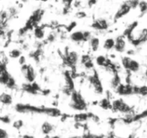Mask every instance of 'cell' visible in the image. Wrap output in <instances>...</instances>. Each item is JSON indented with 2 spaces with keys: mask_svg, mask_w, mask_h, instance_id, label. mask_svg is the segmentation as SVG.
Instances as JSON below:
<instances>
[{
  "mask_svg": "<svg viewBox=\"0 0 147 138\" xmlns=\"http://www.w3.org/2000/svg\"><path fill=\"white\" fill-rule=\"evenodd\" d=\"M137 94L141 95V96H147V86L144 85V86H139Z\"/></svg>",
  "mask_w": 147,
  "mask_h": 138,
  "instance_id": "obj_29",
  "label": "cell"
},
{
  "mask_svg": "<svg viewBox=\"0 0 147 138\" xmlns=\"http://www.w3.org/2000/svg\"><path fill=\"white\" fill-rule=\"evenodd\" d=\"M76 25H77V23L76 22H72L70 24H67V25H65V30L67 32H71L73 31V29L76 28Z\"/></svg>",
  "mask_w": 147,
  "mask_h": 138,
  "instance_id": "obj_31",
  "label": "cell"
},
{
  "mask_svg": "<svg viewBox=\"0 0 147 138\" xmlns=\"http://www.w3.org/2000/svg\"><path fill=\"white\" fill-rule=\"evenodd\" d=\"M140 63L137 61V60H134L131 57L129 61V65H128V67L126 68V71H129L130 73H136V72L139 71L140 70Z\"/></svg>",
  "mask_w": 147,
  "mask_h": 138,
  "instance_id": "obj_14",
  "label": "cell"
},
{
  "mask_svg": "<svg viewBox=\"0 0 147 138\" xmlns=\"http://www.w3.org/2000/svg\"><path fill=\"white\" fill-rule=\"evenodd\" d=\"M41 129L43 134H45V135H49V134H50L53 131L54 126L51 123H50V122H45L42 124Z\"/></svg>",
  "mask_w": 147,
  "mask_h": 138,
  "instance_id": "obj_19",
  "label": "cell"
},
{
  "mask_svg": "<svg viewBox=\"0 0 147 138\" xmlns=\"http://www.w3.org/2000/svg\"><path fill=\"white\" fill-rule=\"evenodd\" d=\"M125 1L127 3V4L131 7V9H135L137 8L139 3V0H126Z\"/></svg>",
  "mask_w": 147,
  "mask_h": 138,
  "instance_id": "obj_28",
  "label": "cell"
},
{
  "mask_svg": "<svg viewBox=\"0 0 147 138\" xmlns=\"http://www.w3.org/2000/svg\"><path fill=\"white\" fill-rule=\"evenodd\" d=\"M1 55H2V54H1V53L0 52V58H1Z\"/></svg>",
  "mask_w": 147,
  "mask_h": 138,
  "instance_id": "obj_48",
  "label": "cell"
},
{
  "mask_svg": "<svg viewBox=\"0 0 147 138\" xmlns=\"http://www.w3.org/2000/svg\"><path fill=\"white\" fill-rule=\"evenodd\" d=\"M90 59H91V57H90V55L85 54V55H83L80 57V62L81 64L83 65L86 62H87L88 60H90Z\"/></svg>",
  "mask_w": 147,
  "mask_h": 138,
  "instance_id": "obj_32",
  "label": "cell"
},
{
  "mask_svg": "<svg viewBox=\"0 0 147 138\" xmlns=\"http://www.w3.org/2000/svg\"><path fill=\"white\" fill-rule=\"evenodd\" d=\"M45 25H37V27L33 29L34 32V36L37 40H42L45 38Z\"/></svg>",
  "mask_w": 147,
  "mask_h": 138,
  "instance_id": "obj_11",
  "label": "cell"
},
{
  "mask_svg": "<svg viewBox=\"0 0 147 138\" xmlns=\"http://www.w3.org/2000/svg\"><path fill=\"white\" fill-rule=\"evenodd\" d=\"M22 90L24 92L30 93V94H38V92L36 91L35 89L33 88L32 83H28V82H27V83H23L22 86Z\"/></svg>",
  "mask_w": 147,
  "mask_h": 138,
  "instance_id": "obj_17",
  "label": "cell"
},
{
  "mask_svg": "<svg viewBox=\"0 0 147 138\" xmlns=\"http://www.w3.org/2000/svg\"><path fill=\"white\" fill-rule=\"evenodd\" d=\"M109 58L106 57L105 55H99L96 57V63L100 67L105 68L108 64V62H109Z\"/></svg>",
  "mask_w": 147,
  "mask_h": 138,
  "instance_id": "obj_20",
  "label": "cell"
},
{
  "mask_svg": "<svg viewBox=\"0 0 147 138\" xmlns=\"http://www.w3.org/2000/svg\"><path fill=\"white\" fill-rule=\"evenodd\" d=\"M114 49L118 53H122L126 51V41L124 36L120 35L118 36L115 39V45Z\"/></svg>",
  "mask_w": 147,
  "mask_h": 138,
  "instance_id": "obj_9",
  "label": "cell"
},
{
  "mask_svg": "<svg viewBox=\"0 0 147 138\" xmlns=\"http://www.w3.org/2000/svg\"><path fill=\"white\" fill-rule=\"evenodd\" d=\"M97 3V0H88V5L90 7H92Z\"/></svg>",
  "mask_w": 147,
  "mask_h": 138,
  "instance_id": "obj_42",
  "label": "cell"
},
{
  "mask_svg": "<svg viewBox=\"0 0 147 138\" xmlns=\"http://www.w3.org/2000/svg\"><path fill=\"white\" fill-rule=\"evenodd\" d=\"M138 8L139 9V12H140V16H144L147 12V1L142 0V1H139V5H138Z\"/></svg>",
  "mask_w": 147,
  "mask_h": 138,
  "instance_id": "obj_23",
  "label": "cell"
},
{
  "mask_svg": "<svg viewBox=\"0 0 147 138\" xmlns=\"http://www.w3.org/2000/svg\"><path fill=\"white\" fill-rule=\"evenodd\" d=\"M5 86H7L8 89H15L16 86H17V83H16L15 79L14 78L13 76H11V77L9 78V80L7 81V84H6Z\"/></svg>",
  "mask_w": 147,
  "mask_h": 138,
  "instance_id": "obj_27",
  "label": "cell"
},
{
  "mask_svg": "<svg viewBox=\"0 0 147 138\" xmlns=\"http://www.w3.org/2000/svg\"><path fill=\"white\" fill-rule=\"evenodd\" d=\"M63 63L68 67L71 68L73 70H76V66L80 60L79 54L75 50L69 51L68 48L65 49V52L63 57Z\"/></svg>",
  "mask_w": 147,
  "mask_h": 138,
  "instance_id": "obj_4",
  "label": "cell"
},
{
  "mask_svg": "<svg viewBox=\"0 0 147 138\" xmlns=\"http://www.w3.org/2000/svg\"><path fill=\"white\" fill-rule=\"evenodd\" d=\"M99 106L102 108V109H105V110H108V109H111V101L110 99L108 97H104L98 102Z\"/></svg>",
  "mask_w": 147,
  "mask_h": 138,
  "instance_id": "obj_18",
  "label": "cell"
},
{
  "mask_svg": "<svg viewBox=\"0 0 147 138\" xmlns=\"http://www.w3.org/2000/svg\"><path fill=\"white\" fill-rule=\"evenodd\" d=\"M6 30L4 29H0V39L4 38L6 36Z\"/></svg>",
  "mask_w": 147,
  "mask_h": 138,
  "instance_id": "obj_43",
  "label": "cell"
},
{
  "mask_svg": "<svg viewBox=\"0 0 147 138\" xmlns=\"http://www.w3.org/2000/svg\"><path fill=\"white\" fill-rule=\"evenodd\" d=\"M9 20L8 12L6 10H1L0 11V22L3 24H8V21Z\"/></svg>",
  "mask_w": 147,
  "mask_h": 138,
  "instance_id": "obj_25",
  "label": "cell"
},
{
  "mask_svg": "<svg viewBox=\"0 0 147 138\" xmlns=\"http://www.w3.org/2000/svg\"><path fill=\"white\" fill-rule=\"evenodd\" d=\"M83 66H84L85 68H86L87 70H93V68H95L94 63H93L92 59H90V60H88L87 62H86V63L83 64Z\"/></svg>",
  "mask_w": 147,
  "mask_h": 138,
  "instance_id": "obj_30",
  "label": "cell"
},
{
  "mask_svg": "<svg viewBox=\"0 0 147 138\" xmlns=\"http://www.w3.org/2000/svg\"><path fill=\"white\" fill-rule=\"evenodd\" d=\"M0 103L4 106H9L13 103V97L10 93L2 92L0 93Z\"/></svg>",
  "mask_w": 147,
  "mask_h": 138,
  "instance_id": "obj_13",
  "label": "cell"
},
{
  "mask_svg": "<svg viewBox=\"0 0 147 138\" xmlns=\"http://www.w3.org/2000/svg\"><path fill=\"white\" fill-rule=\"evenodd\" d=\"M111 109L114 112L123 114H130L132 112V107L124 101L123 99H116L111 101Z\"/></svg>",
  "mask_w": 147,
  "mask_h": 138,
  "instance_id": "obj_5",
  "label": "cell"
},
{
  "mask_svg": "<svg viewBox=\"0 0 147 138\" xmlns=\"http://www.w3.org/2000/svg\"><path fill=\"white\" fill-rule=\"evenodd\" d=\"M42 1H47V0H42Z\"/></svg>",
  "mask_w": 147,
  "mask_h": 138,
  "instance_id": "obj_49",
  "label": "cell"
},
{
  "mask_svg": "<svg viewBox=\"0 0 147 138\" xmlns=\"http://www.w3.org/2000/svg\"><path fill=\"white\" fill-rule=\"evenodd\" d=\"M116 93L120 96H127L134 95V86L131 83H121L116 89Z\"/></svg>",
  "mask_w": 147,
  "mask_h": 138,
  "instance_id": "obj_7",
  "label": "cell"
},
{
  "mask_svg": "<svg viewBox=\"0 0 147 138\" xmlns=\"http://www.w3.org/2000/svg\"><path fill=\"white\" fill-rule=\"evenodd\" d=\"M97 1H98V0H97Z\"/></svg>",
  "mask_w": 147,
  "mask_h": 138,
  "instance_id": "obj_50",
  "label": "cell"
},
{
  "mask_svg": "<svg viewBox=\"0 0 147 138\" xmlns=\"http://www.w3.org/2000/svg\"><path fill=\"white\" fill-rule=\"evenodd\" d=\"M22 137L23 138H34V137L32 136V135H23Z\"/></svg>",
  "mask_w": 147,
  "mask_h": 138,
  "instance_id": "obj_44",
  "label": "cell"
},
{
  "mask_svg": "<svg viewBox=\"0 0 147 138\" xmlns=\"http://www.w3.org/2000/svg\"><path fill=\"white\" fill-rule=\"evenodd\" d=\"M22 55V52L18 48H13L9 52V57L11 59H18Z\"/></svg>",
  "mask_w": 147,
  "mask_h": 138,
  "instance_id": "obj_22",
  "label": "cell"
},
{
  "mask_svg": "<svg viewBox=\"0 0 147 138\" xmlns=\"http://www.w3.org/2000/svg\"><path fill=\"white\" fill-rule=\"evenodd\" d=\"M73 4L74 6V7H76V8H79L81 6V2L79 0H74Z\"/></svg>",
  "mask_w": 147,
  "mask_h": 138,
  "instance_id": "obj_40",
  "label": "cell"
},
{
  "mask_svg": "<svg viewBox=\"0 0 147 138\" xmlns=\"http://www.w3.org/2000/svg\"><path fill=\"white\" fill-rule=\"evenodd\" d=\"M70 40L74 43H80L81 42H85L84 32L83 31H75L70 33Z\"/></svg>",
  "mask_w": 147,
  "mask_h": 138,
  "instance_id": "obj_12",
  "label": "cell"
},
{
  "mask_svg": "<svg viewBox=\"0 0 147 138\" xmlns=\"http://www.w3.org/2000/svg\"><path fill=\"white\" fill-rule=\"evenodd\" d=\"M144 74H145V76H146V77L147 78V68L146 69V70H145V73H144Z\"/></svg>",
  "mask_w": 147,
  "mask_h": 138,
  "instance_id": "obj_46",
  "label": "cell"
},
{
  "mask_svg": "<svg viewBox=\"0 0 147 138\" xmlns=\"http://www.w3.org/2000/svg\"><path fill=\"white\" fill-rule=\"evenodd\" d=\"M84 32V38H85V42L86 41H89L90 38L92 37L91 35V32L89 31H83Z\"/></svg>",
  "mask_w": 147,
  "mask_h": 138,
  "instance_id": "obj_37",
  "label": "cell"
},
{
  "mask_svg": "<svg viewBox=\"0 0 147 138\" xmlns=\"http://www.w3.org/2000/svg\"><path fill=\"white\" fill-rule=\"evenodd\" d=\"M115 39L109 37L104 41L103 43V48L106 50H111L114 48Z\"/></svg>",
  "mask_w": 147,
  "mask_h": 138,
  "instance_id": "obj_21",
  "label": "cell"
},
{
  "mask_svg": "<svg viewBox=\"0 0 147 138\" xmlns=\"http://www.w3.org/2000/svg\"><path fill=\"white\" fill-rule=\"evenodd\" d=\"M62 3L63 4L64 7H71L73 5V3L74 0H61Z\"/></svg>",
  "mask_w": 147,
  "mask_h": 138,
  "instance_id": "obj_35",
  "label": "cell"
},
{
  "mask_svg": "<svg viewBox=\"0 0 147 138\" xmlns=\"http://www.w3.org/2000/svg\"><path fill=\"white\" fill-rule=\"evenodd\" d=\"M121 83V77L119 76V72L113 73V77H112L111 80L110 81V85L112 89H113L115 90Z\"/></svg>",
  "mask_w": 147,
  "mask_h": 138,
  "instance_id": "obj_16",
  "label": "cell"
},
{
  "mask_svg": "<svg viewBox=\"0 0 147 138\" xmlns=\"http://www.w3.org/2000/svg\"><path fill=\"white\" fill-rule=\"evenodd\" d=\"M90 27L96 30H106L109 28V24L106 19L98 18L95 20Z\"/></svg>",
  "mask_w": 147,
  "mask_h": 138,
  "instance_id": "obj_10",
  "label": "cell"
},
{
  "mask_svg": "<svg viewBox=\"0 0 147 138\" xmlns=\"http://www.w3.org/2000/svg\"><path fill=\"white\" fill-rule=\"evenodd\" d=\"M88 118H89V114H87V113L77 114H76V116H74L75 120H76L77 122H85V121H87Z\"/></svg>",
  "mask_w": 147,
  "mask_h": 138,
  "instance_id": "obj_24",
  "label": "cell"
},
{
  "mask_svg": "<svg viewBox=\"0 0 147 138\" xmlns=\"http://www.w3.org/2000/svg\"><path fill=\"white\" fill-rule=\"evenodd\" d=\"M23 124H24V123H23V121L21 120V119H20V120L15 121V122L13 123V126H14L15 129H20L22 127Z\"/></svg>",
  "mask_w": 147,
  "mask_h": 138,
  "instance_id": "obj_33",
  "label": "cell"
},
{
  "mask_svg": "<svg viewBox=\"0 0 147 138\" xmlns=\"http://www.w3.org/2000/svg\"><path fill=\"white\" fill-rule=\"evenodd\" d=\"M100 39L98 37H92L89 40V44H90V49L93 52H96L98 50L100 47Z\"/></svg>",
  "mask_w": 147,
  "mask_h": 138,
  "instance_id": "obj_15",
  "label": "cell"
},
{
  "mask_svg": "<svg viewBox=\"0 0 147 138\" xmlns=\"http://www.w3.org/2000/svg\"><path fill=\"white\" fill-rule=\"evenodd\" d=\"M0 122H2L4 123H9L10 119L7 116H0Z\"/></svg>",
  "mask_w": 147,
  "mask_h": 138,
  "instance_id": "obj_39",
  "label": "cell"
},
{
  "mask_svg": "<svg viewBox=\"0 0 147 138\" xmlns=\"http://www.w3.org/2000/svg\"><path fill=\"white\" fill-rule=\"evenodd\" d=\"M21 72L27 82L32 83V82L35 81L37 73H36L34 67L32 65L25 63V64L21 66Z\"/></svg>",
  "mask_w": 147,
  "mask_h": 138,
  "instance_id": "obj_6",
  "label": "cell"
},
{
  "mask_svg": "<svg viewBox=\"0 0 147 138\" xmlns=\"http://www.w3.org/2000/svg\"><path fill=\"white\" fill-rule=\"evenodd\" d=\"M87 17V14L83 11H78L76 13V17L78 19H83Z\"/></svg>",
  "mask_w": 147,
  "mask_h": 138,
  "instance_id": "obj_34",
  "label": "cell"
},
{
  "mask_svg": "<svg viewBox=\"0 0 147 138\" xmlns=\"http://www.w3.org/2000/svg\"><path fill=\"white\" fill-rule=\"evenodd\" d=\"M70 106L73 109L76 111H85L87 109L88 104L86 103V100H85L84 97L78 91L75 89L73 92H72L71 95H70Z\"/></svg>",
  "mask_w": 147,
  "mask_h": 138,
  "instance_id": "obj_2",
  "label": "cell"
},
{
  "mask_svg": "<svg viewBox=\"0 0 147 138\" xmlns=\"http://www.w3.org/2000/svg\"><path fill=\"white\" fill-rule=\"evenodd\" d=\"M20 1H21L22 3H25V2H27L29 0H20Z\"/></svg>",
  "mask_w": 147,
  "mask_h": 138,
  "instance_id": "obj_45",
  "label": "cell"
},
{
  "mask_svg": "<svg viewBox=\"0 0 147 138\" xmlns=\"http://www.w3.org/2000/svg\"><path fill=\"white\" fill-rule=\"evenodd\" d=\"M9 135L5 129L0 128V138H8Z\"/></svg>",
  "mask_w": 147,
  "mask_h": 138,
  "instance_id": "obj_36",
  "label": "cell"
},
{
  "mask_svg": "<svg viewBox=\"0 0 147 138\" xmlns=\"http://www.w3.org/2000/svg\"><path fill=\"white\" fill-rule=\"evenodd\" d=\"M15 110L19 113L42 114L50 116H59L61 115V112L56 107L36 106L30 103H17L15 105Z\"/></svg>",
  "mask_w": 147,
  "mask_h": 138,
  "instance_id": "obj_1",
  "label": "cell"
},
{
  "mask_svg": "<svg viewBox=\"0 0 147 138\" xmlns=\"http://www.w3.org/2000/svg\"><path fill=\"white\" fill-rule=\"evenodd\" d=\"M52 138H60V137H57V136H55V137H52Z\"/></svg>",
  "mask_w": 147,
  "mask_h": 138,
  "instance_id": "obj_47",
  "label": "cell"
},
{
  "mask_svg": "<svg viewBox=\"0 0 147 138\" xmlns=\"http://www.w3.org/2000/svg\"><path fill=\"white\" fill-rule=\"evenodd\" d=\"M88 80L90 83V86L93 87L95 93L98 95L103 94V92H104L103 83H102L101 80H100L98 73L95 68L93 69L92 74L88 76Z\"/></svg>",
  "mask_w": 147,
  "mask_h": 138,
  "instance_id": "obj_3",
  "label": "cell"
},
{
  "mask_svg": "<svg viewBox=\"0 0 147 138\" xmlns=\"http://www.w3.org/2000/svg\"><path fill=\"white\" fill-rule=\"evenodd\" d=\"M7 12H8V15L10 20V19L14 18V17H15L17 15V14H18V9H17V7H11L8 9Z\"/></svg>",
  "mask_w": 147,
  "mask_h": 138,
  "instance_id": "obj_26",
  "label": "cell"
},
{
  "mask_svg": "<svg viewBox=\"0 0 147 138\" xmlns=\"http://www.w3.org/2000/svg\"><path fill=\"white\" fill-rule=\"evenodd\" d=\"M18 59H19V63L20 64V66H22V65L27 63V59H26V57L24 55H22Z\"/></svg>",
  "mask_w": 147,
  "mask_h": 138,
  "instance_id": "obj_38",
  "label": "cell"
},
{
  "mask_svg": "<svg viewBox=\"0 0 147 138\" xmlns=\"http://www.w3.org/2000/svg\"><path fill=\"white\" fill-rule=\"evenodd\" d=\"M131 10V7H129L127 4V3L126 1H123L121 4L120 7L119 8V9L117 10V12H116V14H114V17H113V20H114L115 22L118 21L119 20H120L121 18H122L124 16L127 15L130 11Z\"/></svg>",
  "mask_w": 147,
  "mask_h": 138,
  "instance_id": "obj_8",
  "label": "cell"
},
{
  "mask_svg": "<svg viewBox=\"0 0 147 138\" xmlns=\"http://www.w3.org/2000/svg\"><path fill=\"white\" fill-rule=\"evenodd\" d=\"M50 92H51V91H50V89H42L40 93L42 95H45V96H47V95L50 94Z\"/></svg>",
  "mask_w": 147,
  "mask_h": 138,
  "instance_id": "obj_41",
  "label": "cell"
}]
</instances>
